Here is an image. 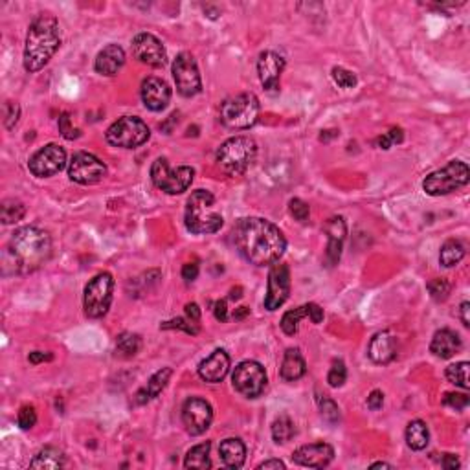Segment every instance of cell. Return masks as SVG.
Instances as JSON below:
<instances>
[{
    "instance_id": "6da1fadb",
    "label": "cell",
    "mask_w": 470,
    "mask_h": 470,
    "mask_svg": "<svg viewBox=\"0 0 470 470\" xmlns=\"http://www.w3.org/2000/svg\"><path fill=\"white\" fill-rule=\"evenodd\" d=\"M232 235L241 256L256 267H268L278 263L287 250L283 232L261 217L237 221Z\"/></svg>"
},
{
    "instance_id": "7a4b0ae2",
    "label": "cell",
    "mask_w": 470,
    "mask_h": 470,
    "mask_svg": "<svg viewBox=\"0 0 470 470\" xmlns=\"http://www.w3.org/2000/svg\"><path fill=\"white\" fill-rule=\"evenodd\" d=\"M17 274H30L41 268L52 257V237L37 226H24L17 230L6 248Z\"/></svg>"
},
{
    "instance_id": "3957f363",
    "label": "cell",
    "mask_w": 470,
    "mask_h": 470,
    "mask_svg": "<svg viewBox=\"0 0 470 470\" xmlns=\"http://www.w3.org/2000/svg\"><path fill=\"white\" fill-rule=\"evenodd\" d=\"M59 22L50 13H41L28 30L26 46H24V68L32 74L44 68L59 50Z\"/></svg>"
},
{
    "instance_id": "277c9868",
    "label": "cell",
    "mask_w": 470,
    "mask_h": 470,
    "mask_svg": "<svg viewBox=\"0 0 470 470\" xmlns=\"http://www.w3.org/2000/svg\"><path fill=\"white\" fill-rule=\"evenodd\" d=\"M187 232L195 235L217 234L225 225L223 215L217 210L215 197L206 190H197L187 198L186 214H184Z\"/></svg>"
},
{
    "instance_id": "5b68a950",
    "label": "cell",
    "mask_w": 470,
    "mask_h": 470,
    "mask_svg": "<svg viewBox=\"0 0 470 470\" xmlns=\"http://www.w3.org/2000/svg\"><path fill=\"white\" fill-rule=\"evenodd\" d=\"M257 145L250 136H234L217 149V164L226 175H243L256 160Z\"/></svg>"
},
{
    "instance_id": "8992f818",
    "label": "cell",
    "mask_w": 470,
    "mask_h": 470,
    "mask_svg": "<svg viewBox=\"0 0 470 470\" xmlns=\"http://www.w3.org/2000/svg\"><path fill=\"white\" fill-rule=\"evenodd\" d=\"M257 118H259V99L256 94H239L221 105V121L223 125L234 131L250 129L257 123Z\"/></svg>"
},
{
    "instance_id": "52a82bcc",
    "label": "cell",
    "mask_w": 470,
    "mask_h": 470,
    "mask_svg": "<svg viewBox=\"0 0 470 470\" xmlns=\"http://www.w3.org/2000/svg\"><path fill=\"white\" fill-rule=\"evenodd\" d=\"M470 178V170L467 162L461 160H450L449 164L445 165L443 170H438L430 173L422 182V190L430 195V197H441V195H449V193L467 186Z\"/></svg>"
},
{
    "instance_id": "ba28073f",
    "label": "cell",
    "mask_w": 470,
    "mask_h": 470,
    "mask_svg": "<svg viewBox=\"0 0 470 470\" xmlns=\"http://www.w3.org/2000/svg\"><path fill=\"white\" fill-rule=\"evenodd\" d=\"M195 171L190 165H181V167H170L167 159H156L151 165V181L160 192L167 195H181L187 192L192 186Z\"/></svg>"
},
{
    "instance_id": "9c48e42d",
    "label": "cell",
    "mask_w": 470,
    "mask_h": 470,
    "mask_svg": "<svg viewBox=\"0 0 470 470\" xmlns=\"http://www.w3.org/2000/svg\"><path fill=\"white\" fill-rule=\"evenodd\" d=\"M151 136L147 123L136 116H123L107 129L105 138L110 145L121 149H136Z\"/></svg>"
},
{
    "instance_id": "30bf717a",
    "label": "cell",
    "mask_w": 470,
    "mask_h": 470,
    "mask_svg": "<svg viewBox=\"0 0 470 470\" xmlns=\"http://www.w3.org/2000/svg\"><path fill=\"white\" fill-rule=\"evenodd\" d=\"M112 292H114V278L109 272H99L94 276L85 287L83 296V309L88 318H103L112 303Z\"/></svg>"
},
{
    "instance_id": "8fae6325",
    "label": "cell",
    "mask_w": 470,
    "mask_h": 470,
    "mask_svg": "<svg viewBox=\"0 0 470 470\" xmlns=\"http://www.w3.org/2000/svg\"><path fill=\"white\" fill-rule=\"evenodd\" d=\"M232 384H234L235 391H239L246 399H257L267 386V371L256 360L241 362L234 369Z\"/></svg>"
},
{
    "instance_id": "7c38bea8",
    "label": "cell",
    "mask_w": 470,
    "mask_h": 470,
    "mask_svg": "<svg viewBox=\"0 0 470 470\" xmlns=\"http://www.w3.org/2000/svg\"><path fill=\"white\" fill-rule=\"evenodd\" d=\"M173 77H175L176 90L184 98H193L203 90V79H201L197 61L187 52L176 55L173 63Z\"/></svg>"
},
{
    "instance_id": "4fadbf2b",
    "label": "cell",
    "mask_w": 470,
    "mask_h": 470,
    "mask_svg": "<svg viewBox=\"0 0 470 470\" xmlns=\"http://www.w3.org/2000/svg\"><path fill=\"white\" fill-rule=\"evenodd\" d=\"M107 175V165L90 153H76L68 164V176L81 186H94Z\"/></svg>"
},
{
    "instance_id": "5bb4252c",
    "label": "cell",
    "mask_w": 470,
    "mask_h": 470,
    "mask_svg": "<svg viewBox=\"0 0 470 470\" xmlns=\"http://www.w3.org/2000/svg\"><path fill=\"white\" fill-rule=\"evenodd\" d=\"M65 165L66 151L57 143H48L43 149H39L28 162L32 175L37 178H48V176L57 175Z\"/></svg>"
},
{
    "instance_id": "9a60e30c",
    "label": "cell",
    "mask_w": 470,
    "mask_h": 470,
    "mask_svg": "<svg viewBox=\"0 0 470 470\" xmlns=\"http://www.w3.org/2000/svg\"><path fill=\"white\" fill-rule=\"evenodd\" d=\"M214 421V408L208 400L192 397L182 406V422L190 436H203Z\"/></svg>"
},
{
    "instance_id": "2e32d148",
    "label": "cell",
    "mask_w": 470,
    "mask_h": 470,
    "mask_svg": "<svg viewBox=\"0 0 470 470\" xmlns=\"http://www.w3.org/2000/svg\"><path fill=\"white\" fill-rule=\"evenodd\" d=\"M132 55L142 65L153 66V68H162L167 63V52L159 37H154L153 33H138L136 37L132 39Z\"/></svg>"
},
{
    "instance_id": "e0dca14e",
    "label": "cell",
    "mask_w": 470,
    "mask_h": 470,
    "mask_svg": "<svg viewBox=\"0 0 470 470\" xmlns=\"http://www.w3.org/2000/svg\"><path fill=\"white\" fill-rule=\"evenodd\" d=\"M290 294V270L283 263H274L268 272V290L265 296V309L278 311Z\"/></svg>"
},
{
    "instance_id": "ac0fdd59",
    "label": "cell",
    "mask_w": 470,
    "mask_h": 470,
    "mask_svg": "<svg viewBox=\"0 0 470 470\" xmlns=\"http://www.w3.org/2000/svg\"><path fill=\"white\" fill-rule=\"evenodd\" d=\"M285 70V59L279 54L267 50L259 55L257 59V74L261 79V85L267 88L268 92H278L279 90V77Z\"/></svg>"
},
{
    "instance_id": "d6986e66",
    "label": "cell",
    "mask_w": 470,
    "mask_h": 470,
    "mask_svg": "<svg viewBox=\"0 0 470 470\" xmlns=\"http://www.w3.org/2000/svg\"><path fill=\"white\" fill-rule=\"evenodd\" d=\"M334 460V449L327 443L303 445L292 454L296 465L309 467V469H323Z\"/></svg>"
},
{
    "instance_id": "ffe728a7",
    "label": "cell",
    "mask_w": 470,
    "mask_h": 470,
    "mask_svg": "<svg viewBox=\"0 0 470 470\" xmlns=\"http://www.w3.org/2000/svg\"><path fill=\"white\" fill-rule=\"evenodd\" d=\"M142 101L145 109L153 112H162L171 101L170 85L160 77H147L142 83Z\"/></svg>"
},
{
    "instance_id": "44dd1931",
    "label": "cell",
    "mask_w": 470,
    "mask_h": 470,
    "mask_svg": "<svg viewBox=\"0 0 470 470\" xmlns=\"http://www.w3.org/2000/svg\"><path fill=\"white\" fill-rule=\"evenodd\" d=\"M323 232L327 234V254H325L327 263L334 267V265H338L345 235H347V225H345L344 217H331L323 225Z\"/></svg>"
},
{
    "instance_id": "7402d4cb",
    "label": "cell",
    "mask_w": 470,
    "mask_h": 470,
    "mask_svg": "<svg viewBox=\"0 0 470 470\" xmlns=\"http://www.w3.org/2000/svg\"><path fill=\"white\" fill-rule=\"evenodd\" d=\"M230 371V356L225 349H215L198 366V377L210 384L221 382Z\"/></svg>"
},
{
    "instance_id": "603a6c76",
    "label": "cell",
    "mask_w": 470,
    "mask_h": 470,
    "mask_svg": "<svg viewBox=\"0 0 470 470\" xmlns=\"http://www.w3.org/2000/svg\"><path fill=\"white\" fill-rule=\"evenodd\" d=\"M367 356L375 364H389L397 358V338L388 331L377 333L369 342L367 347Z\"/></svg>"
},
{
    "instance_id": "cb8c5ba5",
    "label": "cell",
    "mask_w": 470,
    "mask_h": 470,
    "mask_svg": "<svg viewBox=\"0 0 470 470\" xmlns=\"http://www.w3.org/2000/svg\"><path fill=\"white\" fill-rule=\"evenodd\" d=\"M125 65V52L118 44H109L105 46L96 57L94 68L101 76H116L121 70V66Z\"/></svg>"
},
{
    "instance_id": "d4e9b609",
    "label": "cell",
    "mask_w": 470,
    "mask_h": 470,
    "mask_svg": "<svg viewBox=\"0 0 470 470\" xmlns=\"http://www.w3.org/2000/svg\"><path fill=\"white\" fill-rule=\"evenodd\" d=\"M461 349V338L460 334L454 333L452 329H441L433 334L432 344H430V351L438 358H452V356Z\"/></svg>"
},
{
    "instance_id": "484cf974",
    "label": "cell",
    "mask_w": 470,
    "mask_h": 470,
    "mask_svg": "<svg viewBox=\"0 0 470 470\" xmlns=\"http://www.w3.org/2000/svg\"><path fill=\"white\" fill-rule=\"evenodd\" d=\"M171 375H173V369H171V367H162V369H159V371L154 373L153 377L149 378L147 386L140 389L136 394V405H145L149 400L156 399V397L165 389V386L170 382Z\"/></svg>"
},
{
    "instance_id": "4316f807",
    "label": "cell",
    "mask_w": 470,
    "mask_h": 470,
    "mask_svg": "<svg viewBox=\"0 0 470 470\" xmlns=\"http://www.w3.org/2000/svg\"><path fill=\"white\" fill-rule=\"evenodd\" d=\"M219 456L228 469H241L246 461V447L237 438L225 439L219 447Z\"/></svg>"
},
{
    "instance_id": "83f0119b",
    "label": "cell",
    "mask_w": 470,
    "mask_h": 470,
    "mask_svg": "<svg viewBox=\"0 0 470 470\" xmlns=\"http://www.w3.org/2000/svg\"><path fill=\"white\" fill-rule=\"evenodd\" d=\"M305 371L307 366L305 360H303V356H301L300 349L290 347V349L285 351L283 362H281V377H283V380H287V382L300 380V378L305 375Z\"/></svg>"
},
{
    "instance_id": "f1b7e54d",
    "label": "cell",
    "mask_w": 470,
    "mask_h": 470,
    "mask_svg": "<svg viewBox=\"0 0 470 470\" xmlns=\"http://www.w3.org/2000/svg\"><path fill=\"white\" fill-rule=\"evenodd\" d=\"M30 467L41 470L61 469V467H65V454H63L59 449H55V447H44V449L33 458Z\"/></svg>"
},
{
    "instance_id": "f546056e",
    "label": "cell",
    "mask_w": 470,
    "mask_h": 470,
    "mask_svg": "<svg viewBox=\"0 0 470 470\" xmlns=\"http://www.w3.org/2000/svg\"><path fill=\"white\" fill-rule=\"evenodd\" d=\"M430 441V432H428L427 422L421 419L411 421L406 428V443L411 450H425Z\"/></svg>"
},
{
    "instance_id": "4dcf8cb0",
    "label": "cell",
    "mask_w": 470,
    "mask_h": 470,
    "mask_svg": "<svg viewBox=\"0 0 470 470\" xmlns=\"http://www.w3.org/2000/svg\"><path fill=\"white\" fill-rule=\"evenodd\" d=\"M210 449H212V445H210L208 441H206V443L197 445V447H193V449L186 454L184 467H186V469H198V470L212 469Z\"/></svg>"
},
{
    "instance_id": "1f68e13d",
    "label": "cell",
    "mask_w": 470,
    "mask_h": 470,
    "mask_svg": "<svg viewBox=\"0 0 470 470\" xmlns=\"http://www.w3.org/2000/svg\"><path fill=\"white\" fill-rule=\"evenodd\" d=\"M465 257V245L458 239L447 241L441 248V254H439V261L441 265L447 268H452L456 265H460L461 259Z\"/></svg>"
},
{
    "instance_id": "d6a6232c",
    "label": "cell",
    "mask_w": 470,
    "mask_h": 470,
    "mask_svg": "<svg viewBox=\"0 0 470 470\" xmlns=\"http://www.w3.org/2000/svg\"><path fill=\"white\" fill-rule=\"evenodd\" d=\"M142 347V340L138 334L132 333H121L116 340V355L121 358H132L138 355V351Z\"/></svg>"
},
{
    "instance_id": "836d02e7",
    "label": "cell",
    "mask_w": 470,
    "mask_h": 470,
    "mask_svg": "<svg viewBox=\"0 0 470 470\" xmlns=\"http://www.w3.org/2000/svg\"><path fill=\"white\" fill-rule=\"evenodd\" d=\"M296 427L289 416H279L272 422V439L276 443H289L290 439L294 438Z\"/></svg>"
},
{
    "instance_id": "e575fe53",
    "label": "cell",
    "mask_w": 470,
    "mask_h": 470,
    "mask_svg": "<svg viewBox=\"0 0 470 470\" xmlns=\"http://www.w3.org/2000/svg\"><path fill=\"white\" fill-rule=\"evenodd\" d=\"M26 215V206L21 203V201H15V198H8L2 203V208H0V219L4 225H13V223H19L22 221V217Z\"/></svg>"
},
{
    "instance_id": "d590c367",
    "label": "cell",
    "mask_w": 470,
    "mask_h": 470,
    "mask_svg": "<svg viewBox=\"0 0 470 470\" xmlns=\"http://www.w3.org/2000/svg\"><path fill=\"white\" fill-rule=\"evenodd\" d=\"M305 316H307V305H301V307H298V309H292V311L285 312L279 325H281L285 334L294 336V334L298 333V329H300L301 318H305Z\"/></svg>"
},
{
    "instance_id": "8d00e7d4",
    "label": "cell",
    "mask_w": 470,
    "mask_h": 470,
    "mask_svg": "<svg viewBox=\"0 0 470 470\" xmlns=\"http://www.w3.org/2000/svg\"><path fill=\"white\" fill-rule=\"evenodd\" d=\"M447 378L458 388L469 389V362H456L452 366L447 367Z\"/></svg>"
},
{
    "instance_id": "74e56055",
    "label": "cell",
    "mask_w": 470,
    "mask_h": 470,
    "mask_svg": "<svg viewBox=\"0 0 470 470\" xmlns=\"http://www.w3.org/2000/svg\"><path fill=\"white\" fill-rule=\"evenodd\" d=\"M318 405H320V413H322L325 421L331 422V425H336L340 421V408L333 399L322 397V399L318 400Z\"/></svg>"
},
{
    "instance_id": "f35d334b",
    "label": "cell",
    "mask_w": 470,
    "mask_h": 470,
    "mask_svg": "<svg viewBox=\"0 0 470 470\" xmlns=\"http://www.w3.org/2000/svg\"><path fill=\"white\" fill-rule=\"evenodd\" d=\"M345 380H347V369H345V364L342 360H334L327 375L329 386H331V388H340V386H344Z\"/></svg>"
},
{
    "instance_id": "ab89813d",
    "label": "cell",
    "mask_w": 470,
    "mask_h": 470,
    "mask_svg": "<svg viewBox=\"0 0 470 470\" xmlns=\"http://www.w3.org/2000/svg\"><path fill=\"white\" fill-rule=\"evenodd\" d=\"M331 76H333L334 83H336L340 88H355L356 83H358L355 74L351 70H345L342 66H334L333 70H331Z\"/></svg>"
},
{
    "instance_id": "60d3db41",
    "label": "cell",
    "mask_w": 470,
    "mask_h": 470,
    "mask_svg": "<svg viewBox=\"0 0 470 470\" xmlns=\"http://www.w3.org/2000/svg\"><path fill=\"white\" fill-rule=\"evenodd\" d=\"M450 283L445 278H436L428 283V292L432 296V300L436 301H445L450 294Z\"/></svg>"
},
{
    "instance_id": "b9f144b4",
    "label": "cell",
    "mask_w": 470,
    "mask_h": 470,
    "mask_svg": "<svg viewBox=\"0 0 470 470\" xmlns=\"http://www.w3.org/2000/svg\"><path fill=\"white\" fill-rule=\"evenodd\" d=\"M402 140H405V132H402V129H400V127H394V129H389L386 134L377 138V145L380 149H389L394 147L395 143L402 142Z\"/></svg>"
},
{
    "instance_id": "7bdbcfd3",
    "label": "cell",
    "mask_w": 470,
    "mask_h": 470,
    "mask_svg": "<svg viewBox=\"0 0 470 470\" xmlns=\"http://www.w3.org/2000/svg\"><path fill=\"white\" fill-rule=\"evenodd\" d=\"M289 212L290 215H292L296 221H300V223H305V221L309 219V215H311L309 204H307L305 201H301V198H292V201H290Z\"/></svg>"
},
{
    "instance_id": "ee69618b",
    "label": "cell",
    "mask_w": 470,
    "mask_h": 470,
    "mask_svg": "<svg viewBox=\"0 0 470 470\" xmlns=\"http://www.w3.org/2000/svg\"><path fill=\"white\" fill-rule=\"evenodd\" d=\"M17 422L22 430H32L37 422V413H35V408L33 406H22L19 416H17Z\"/></svg>"
},
{
    "instance_id": "f6af8a7d",
    "label": "cell",
    "mask_w": 470,
    "mask_h": 470,
    "mask_svg": "<svg viewBox=\"0 0 470 470\" xmlns=\"http://www.w3.org/2000/svg\"><path fill=\"white\" fill-rule=\"evenodd\" d=\"M162 329H182L186 331L187 334H198V325L192 320H184V318H175V320H170V322H164L160 325Z\"/></svg>"
},
{
    "instance_id": "bcb514c9",
    "label": "cell",
    "mask_w": 470,
    "mask_h": 470,
    "mask_svg": "<svg viewBox=\"0 0 470 470\" xmlns=\"http://www.w3.org/2000/svg\"><path fill=\"white\" fill-rule=\"evenodd\" d=\"M19 118H21V107L19 103H13V101H8L4 105V125L6 129H13V127L19 123Z\"/></svg>"
},
{
    "instance_id": "7dc6e473",
    "label": "cell",
    "mask_w": 470,
    "mask_h": 470,
    "mask_svg": "<svg viewBox=\"0 0 470 470\" xmlns=\"http://www.w3.org/2000/svg\"><path fill=\"white\" fill-rule=\"evenodd\" d=\"M469 402H470V399L467 394H447L443 399V405L454 408L456 411L465 410L467 406H469Z\"/></svg>"
},
{
    "instance_id": "c3c4849f",
    "label": "cell",
    "mask_w": 470,
    "mask_h": 470,
    "mask_svg": "<svg viewBox=\"0 0 470 470\" xmlns=\"http://www.w3.org/2000/svg\"><path fill=\"white\" fill-rule=\"evenodd\" d=\"M59 132L66 138V140H76V138L79 136V129H74V127H72L70 116L66 114V112L65 114H61L59 118Z\"/></svg>"
},
{
    "instance_id": "681fc988",
    "label": "cell",
    "mask_w": 470,
    "mask_h": 470,
    "mask_svg": "<svg viewBox=\"0 0 470 470\" xmlns=\"http://www.w3.org/2000/svg\"><path fill=\"white\" fill-rule=\"evenodd\" d=\"M384 405V394L380 391V389H373L371 394H369V397H367V408L373 411L380 410Z\"/></svg>"
},
{
    "instance_id": "f907efd6",
    "label": "cell",
    "mask_w": 470,
    "mask_h": 470,
    "mask_svg": "<svg viewBox=\"0 0 470 470\" xmlns=\"http://www.w3.org/2000/svg\"><path fill=\"white\" fill-rule=\"evenodd\" d=\"M182 278H184V281L186 283H192V281H195V279L198 278V265L195 261L193 263H186L184 267H182Z\"/></svg>"
},
{
    "instance_id": "816d5d0a",
    "label": "cell",
    "mask_w": 470,
    "mask_h": 470,
    "mask_svg": "<svg viewBox=\"0 0 470 470\" xmlns=\"http://www.w3.org/2000/svg\"><path fill=\"white\" fill-rule=\"evenodd\" d=\"M307 318H311L312 323H322L323 309L316 303H307Z\"/></svg>"
},
{
    "instance_id": "f5cc1de1",
    "label": "cell",
    "mask_w": 470,
    "mask_h": 470,
    "mask_svg": "<svg viewBox=\"0 0 470 470\" xmlns=\"http://www.w3.org/2000/svg\"><path fill=\"white\" fill-rule=\"evenodd\" d=\"M215 318L219 320V322H226L228 320V307H226V300H221L215 303Z\"/></svg>"
},
{
    "instance_id": "db71d44e",
    "label": "cell",
    "mask_w": 470,
    "mask_h": 470,
    "mask_svg": "<svg viewBox=\"0 0 470 470\" xmlns=\"http://www.w3.org/2000/svg\"><path fill=\"white\" fill-rule=\"evenodd\" d=\"M52 358H54V355H52V353H43V351H33V353H30V356H28V360L32 362V364L50 362Z\"/></svg>"
},
{
    "instance_id": "11a10c76",
    "label": "cell",
    "mask_w": 470,
    "mask_h": 470,
    "mask_svg": "<svg viewBox=\"0 0 470 470\" xmlns=\"http://www.w3.org/2000/svg\"><path fill=\"white\" fill-rule=\"evenodd\" d=\"M186 316H187V320H192V322L198 323V320H201V309H198L197 303H187L186 305Z\"/></svg>"
},
{
    "instance_id": "9f6ffc18",
    "label": "cell",
    "mask_w": 470,
    "mask_h": 470,
    "mask_svg": "<svg viewBox=\"0 0 470 470\" xmlns=\"http://www.w3.org/2000/svg\"><path fill=\"white\" fill-rule=\"evenodd\" d=\"M441 465H443L447 470H456V469H460V460H458L454 454H445Z\"/></svg>"
},
{
    "instance_id": "6f0895ef",
    "label": "cell",
    "mask_w": 470,
    "mask_h": 470,
    "mask_svg": "<svg viewBox=\"0 0 470 470\" xmlns=\"http://www.w3.org/2000/svg\"><path fill=\"white\" fill-rule=\"evenodd\" d=\"M259 470H270V469H274V470H283L285 469V463L283 461H279V460H268V461H263L261 465L257 467Z\"/></svg>"
},
{
    "instance_id": "680465c9",
    "label": "cell",
    "mask_w": 470,
    "mask_h": 470,
    "mask_svg": "<svg viewBox=\"0 0 470 470\" xmlns=\"http://www.w3.org/2000/svg\"><path fill=\"white\" fill-rule=\"evenodd\" d=\"M469 311H470V303L469 301H463L460 307V316H461V323L469 327L470 325V318H469Z\"/></svg>"
},
{
    "instance_id": "91938a15",
    "label": "cell",
    "mask_w": 470,
    "mask_h": 470,
    "mask_svg": "<svg viewBox=\"0 0 470 470\" xmlns=\"http://www.w3.org/2000/svg\"><path fill=\"white\" fill-rule=\"evenodd\" d=\"M248 312H250V309H248V307H239V311L234 312V318L235 320H241V318H245Z\"/></svg>"
},
{
    "instance_id": "94428289",
    "label": "cell",
    "mask_w": 470,
    "mask_h": 470,
    "mask_svg": "<svg viewBox=\"0 0 470 470\" xmlns=\"http://www.w3.org/2000/svg\"><path fill=\"white\" fill-rule=\"evenodd\" d=\"M336 134H338V131H322V134H320V140H322V142H327L329 138L336 136Z\"/></svg>"
},
{
    "instance_id": "6125c7cd",
    "label": "cell",
    "mask_w": 470,
    "mask_h": 470,
    "mask_svg": "<svg viewBox=\"0 0 470 470\" xmlns=\"http://www.w3.org/2000/svg\"><path fill=\"white\" fill-rule=\"evenodd\" d=\"M371 469H394V467L389 465V463H382V461H380V463H373Z\"/></svg>"
}]
</instances>
